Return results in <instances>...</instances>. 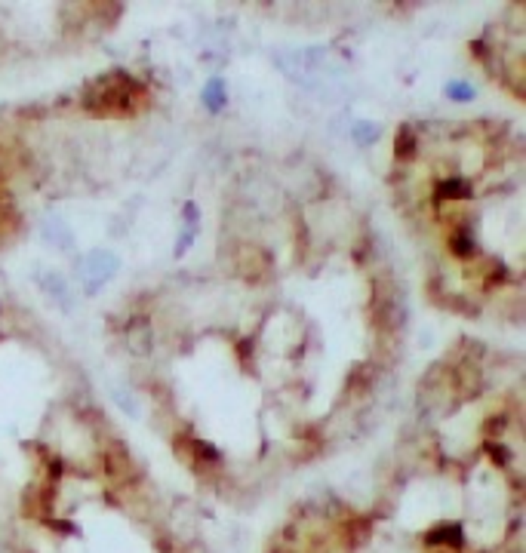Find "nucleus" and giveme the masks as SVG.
<instances>
[{"mask_svg":"<svg viewBox=\"0 0 526 553\" xmlns=\"http://www.w3.org/2000/svg\"><path fill=\"white\" fill-rule=\"evenodd\" d=\"M487 452H489V458L496 461V465H508V461H511V452H508L505 446H499V443H487Z\"/></svg>","mask_w":526,"mask_h":553,"instance_id":"14","label":"nucleus"},{"mask_svg":"<svg viewBox=\"0 0 526 553\" xmlns=\"http://www.w3.org/2000/svg\"><path fill=\"white\" fill-rule=\"evenodd\" d=\"M471 197V185L465 178H447L437 185V200H465Z\"/></svg>","mask_w":526,"mask_h":553,"instance_id":"7","label":"nucleus"},{"mask_svg":"<svg viewBox=\"0 0 526 553\" xmlns=\"http://www.w3.org/2000/svg\"><path fill=\"white\" fill-rule=\"evenodd\" d=\"M136 93H139V84L126 71H108L86 89L84 108L90 114H133Z\"/></svg>","mask_w":526,"mask_h":553,"instance_id":"1","label":"nucleus"},{"mask_svg":"<svg viewBox=\"0 0 526 553\" xmlns=\"http://www.w3.org/2000/svg\"><path fill=\"white\" fill-rule=\"evenodd\" d=\"M117 271H120V258L114 255V252H108V249H96V252H90V255L84 258V262H80V274H84L86 292L102 289Z\"/></svg>","mask_w":526,"mask_h":553,"instance_id":"2","label":"nucleus"},{"mask_svg":"<svg viewBox=\"0 0 526 553\" xmlns=\"http://www.w3.org/2000/svg\"><path fill=\"white\" fill-rule=\"evenodd\" d=\"M44 240L55 249H65V252L74 246V234H71V227L65 225L59 215H44Z\"/></svg>","mask_w":526,"mask_h":553,"instance_id":"4","label":"nucleus"},{"mask_svg":"<svg viewBox=\"0 0 526 553\" xmlns=\"http://www.w3.org/2000/svg\"><path fill=\"white\" fill-rule=\"evenodd\" d=\"M462 541H465V532H462V526L459 523H440V526H434L431 532L425 535V544L428 547H462Z\"/></svg>","mask_w":526,"mask_h":553,"instance_id":"5","label":"nucleus"},{"mask_svg":"<svg viewBox=\"0 0 526 553\" xmlns=\"http://www.w3.org/2000/svg\"><path fill=\"white\" fill-rule=\"evenodd\" d=\"M394 154L397 160H409L416 154V135H412L409 126H400V135H397V145H394Z\"/></svg>","mask_w":526,"mask_h":553,"instance_id":"10","label":"nucleus"},{"mask_svg":"<svg viewBox=\"0 0 526 553\" xmlns=\"http://www.w3.org/2000/svg\"><path fill=\"white\" fill-rule=\"evenodd\" d=\"M354 142L357 145H372L379 138V126L376 124H367V120H360V124H354Z\"/></svg>","mask_w":526,"mask_h":553,"instance_id":"11","label":"nucleus"},{"mask_svg":"<svg viewBox=\"0 0 526 553\" xmlns=\"http://www.w3.org/2000/svg\"><path fill=\"white\" fill-rule=\"evenodd\" d=\"M452 252H456V255H462V258H468V255L474 252L471 237H468V234H459V237H452Z\"/></svg>","mask_w":526,"mask_h":553,"instance_id":"13","label":"nucleus"},{"mask_svg":"<svg viewBox=\"0 0 526 553\" xmlns=\"http://www.w3.org/2000/svg\"><path fill=\"white\" fill-rule=\"evenodd\" d=\"M447 95H449L452 102H471L474 99V89H471V84L452 80V84H447Z\"/></svg>","mask_w":526,"mask_h":553,"instance_id":"12","label":"nucleus"},{"mask_svg":"<svg viewBox=\"0 0 526 553\" xmlns=\"http://www.w3.org/2000/svg\"><path fill=\"white\" fill-rule=\"evenodd\" d=\"M114 400L120 403V409H126L129 415H139V409H136V400L126 394V390H120V387H114Z\"/></svg>","mask_w":526,"mask_h":553,"instance_id":"15","label":"nucleus"},{"mask_svg":"<svg viewBox=\"0 0 526 553\" xmlns=\"http://www.w3.org/2000/svg\"><path fill=\"white\" fill-rule=\"evenodd\" d=\"M124 341H126V351L133 357H148L151 354V323L145 320V317H133V320L126 323Z\"/></svg>","mask_w":526,"mask_h":553,"instance_id":"3","label":"nucleus"},{"mask_svg":"<svg viewBox=\"0 0 526 553\" xmlns=\"http://www.w3.org/2000/svg\"><path fill=\"white\" fill-rule=\"evenodd\" d=\"M194 231H197V206H194V203H188V206H185V227H182L179 246H176V255H185V252H188L191 240H194Z\"/></svg>","mask_w":526,"mask_h":553,"instance_id":"9","label":"nucleus"},{"mask_svg":"<svg viewBox=\"0 0 526 553\" xmlns=\"http://www.w3.org/2000/svg\"><path fill=\"white\" fill-rule=\"evenodd\" d=\"M37 280H40V289H44L50 298H55V302L68 311V307H71V286L65 283V276L55 274V271H40Z\"/></svg>","mask_w":526,"mask_h":553,"instance_id":"6","label":"nucleus"},{"mask_svg":"<svg viewBox=\"0 0 526 553\" xmlns=\"http://www.w3.org/2000/svg\"><path fill=\"white\" fill-rule=\"evenodd\" d=\"M200 102H204L213 114L222 111V105H225V80H218V77L209 80V84L204 86V93H200Z\"/></svg>","mask_w":526,"mask_h":553,"instance_id":"8","label":"nucleus"}]
</instances>
